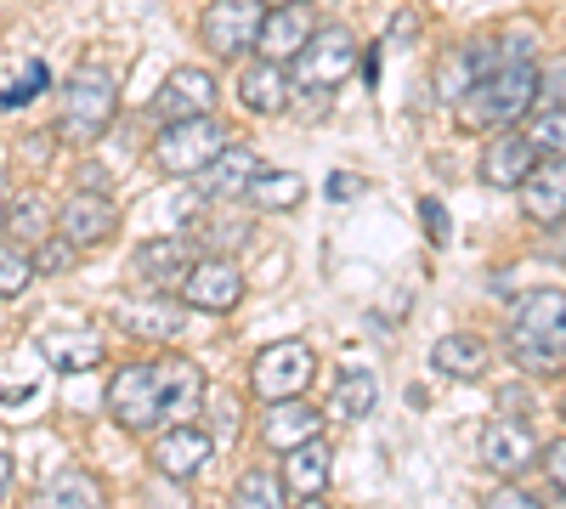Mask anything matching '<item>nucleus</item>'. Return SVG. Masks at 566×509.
<instances>
[{
  "label": "nucleus",
  "instance_id": "f257e3e1",
  "mask_svg": "<svg viewBox=\"0 0 566 509\" xmlns=\"http://www.w3.org/2000/svg\"><path fill=\"white\" fill-rule=\"evenodd\" d=\"M538 63L533 57H510L493 74L459 97V130H510L515 119H527L538 108Z\"/></svg>",
  "mask_w": 566,
  "mask_h": 509
},
{
  "label": "nucleus",
  "instance_id": "f03ea898",
  "mask_svg": "<svg viewBox=\"0 0 566 509\" xmlns=\"http://www.w3.org/2000/svg\"><path fill=\"white\" fill-rule=\"evenodd\" d=\"M504 346L527 374H560L566 368V289H533L515 306Z\"/></svg>",
  "mask_w": 566,
  "mask_h": 509
},
{
  "label": "nucleus",
  "instance_id": "7ed1b4c3",
  "mask_svg": "<svg viewBox=\"0 0 566 509\" xmlns=\"http://www.w3.org/2000/svg\"><path fill=\"white\" fill-rule=\"evenodd\" d=\"M114 114H119V79H114V68L85 63V68H74L69 85H63L57 136H63V142H74V148H91V142H97V136L114 125Z\"/></svg>",
  "mask_w": 566,
  "mask_h": 509
},
{
  "label": "nucleus",
  "instance_id": "20e7f679",
  "mask_svg": "<svg viewBox=\"0 0 566 509\" xmlns=\"http://www.w3.org/2000/svg\"><path fill=\"white\" fill-rule=\"evenodd\" d=\"M227 142L232 136H227V125L216 114L165 119V130L154 136V165H159V176H199Z\"/></svg>",
  "mask_w": 566,
  "mask_h": 509
},
{
  "label": "nucleus",
  "instance_id": "39448f33",
  "mask_svg": "<svg viewBox=\"0 0 566 509\" xmlns=\"http://www.w3.org/2000/svg\"><path fill=\"white\" fill-rule=\"evenodd\" d=\"M357 63H363L357 34H352L346 23H328V29H317L301 52L290 57V79H295L301 91H335Z\"/></svg>",
  "mask_w": 566,
  "mask_h": 509
},
{
  "label": "nucleus",
  "instance_id": "423d86ee",
  "mask_svg": "<svg viewBox=\"0 0 566 509\" xmlns=\"http://www.w3.org/2000/svg\"><path fill=\"white\" fill-rule=\"evenodd\" d=\"M317 380V351L306 340H277L255 357L250 368V391L261 402H290V396H306Z\"/></svg>",
  "mask_w": 566,
  "mask_h": 509
},
{
  "label": "nucleus",
  "instance_id": "0eeeda50",
  "mask_svg": "<svg viewBox=\"0 0 566 509\" xmlns=\"http://www.w3.org/2000/svg\"><path fill=\"white\" fill-rule=\"evenodd\" d=\"M261 18H266V0H210L205 18H199L205 52L221 57V63L250 57L255 40H261Z\"/></svg>",
  "mask_w": 566,
  "mask_h": 509
},
{
  "label": "nucleus",
  "instance_id": "6e6552de",
  "mask_svg": "<svg viewBox=\"0 0 566 509\" xmlns=\"http://www.w3.org/2000/svg\"><path fill=\"white\" fill-rule=\"evenodd\" d=\"M108 413H114V425H125V431H154V425H165L154 362H130V368H119V374L108 380Z\"/></svg>",
  "mask_w": 566,
  "mask_h": 509
},
{
  "label": "nucleus",
  "instance_id": "1a4fd4ad",
  "mask_svg": "<svg viewBox=\"0 0 566 509\" xmlns=\"http://www.w3.org/2000/svg\"><path fill=\"white\" fill-rule=\"evenodd\" d=\"M239 300H244V272L232 266L227 255H205V261L187 266V277H181V306L221 317V311H232Z\"/></svg>",
  "mask_w": 566,
  "mask_h": 509
},
{
  "label": "nucleus",
  "instance_id": "9d476101",
  "mask_svg": "<svg viewBox=\"0 0 566 509\" xmlns=\"http://www.w3.org/2000/svg\"><path fill=\"white\" fill-rule=\"evenodd\" d=\"M154 374H159V413H165V425H187L205 407V396H210L205 368L193 357H159Z\"/></svg>",
  "mask_w": 566,
  "mask_h": 509
},
{
  "label": "nucleus",
  "instance_id": "9b49d317",
  "mask_svg": "<svg viewBox=\"0 0 566 509\" xmlns=\"http://www.w3.org/2000/svg\"><path fill=\"white\" fill-rule=\"evenodd\" d=\"M216 103H221L216 74L187 63V68L165 74L159 97H154V114H159V119H199V114H216Z\"/></svg>",
  "mask_w": 566,
  "mask_h": 509
},
{
  "label": "nucleus",
  "instance_id": "f8f14e48",
  "mask_svg": "<svg viewBox=\"0 0 566 509\" xmlns=\"http://www.w3.org/2000/svg\"><path fill=\"white\" fill-rule=\"evenodd\" d=\"M57 233H63V244H74V250H97V244H108L114 233H119V210H114V199L108 193H74L69 204H63V215H57Z\"/></svg>",
  "mask_w": 566,
  "mask_h": 509
},
{
  "label": "nucleus",
  "instance_id": "ddd939ff",
  "mask_svg": "<svg viewBox=\"0 0 566 509\" xmlns=\"http://www.w3.org/2000/svg\"><path fill=\"white\" fill-rule=\"evenodd\" d=\"M210 458H216V436L199 431V425H170V431L154 442V470L170 476V481H193V476H205Z\"/></svg>",
  "mask_w": 566,
  "mask_h": 509
},
{
  "label": "nucleus",
  "instance_id": "4468645a",
  "mask_svg": "<svg viewBox=\"0 0 566 509\" xmlns=\"http://www.w3.org/2000/svg\"><path fill=\"white\" fill-rule=\"evenodd\" d=\"M317 34V12H312V0H290V7H266L261 18V40H255V52L272 57V63H290L301 45Z\"/></svg>",
  "mask_w": 566,
  "mask_h": 509
},
{
  "label": "nucleus",
  "instance_id": "2eb2a0df",
  "mask_svg": "<svg viewBox=\"0 0 566 509\" xmlns=\"http://www.w3.org/2000/svg\"><path fill=\"white\" fill-rule=\"evenodd\" d=\"M533 165H538V148H533L527 130H493L476 176L488 181V188H522V181L533 176Z\"/></svg>",
  "mask_w": 566,
  "mask_h": 509
},
{
  "label": "nucleus",
  "instance_id": "dca6fc26",
  "mask_svg": "<svg viewBox=\"0 0 566 509\" xmlns=\"http://www.w3.org/2000/svg\"><path fill=\"white\" fill-rule=\"evenodd\" d=\"M261 170V159H255V148H244V142H227L193 181H199V199H210V204H227V199H244V188H250V176Z\"/></svg>",
  "mask_w": 566,
  "mask_h": 509
},
{
  "label": "nucleus",
  "instance_id": "f3484780",
  "mask_svg": "<svg viewBox=\"0 0 566 509\" xmlns=\"http://www.w3.org/2000/svg\"><path fill=\"white\" fill-rule=\"evenodd\" d=\"M538 453H544V447H538V436H533L522 420H493V425L482 431V465L499 470V476H522Z\"/></svg>",
  "mask_w": 566,
  "mask_h": 509
},
{
  "label": "nucleus",
  "instance_id": "a211bd4d",
  "mask_svg": "<svg viewBox=\"0 0 566 509\" xmlns=\"http://www.w3.org/2000/svg\"><path fill=\"white\" fill-rule=\"evenodd\" d=\"M239 103H244L250 114H261V119L283 114V108H290V68L272 63V57L244 63V68H239Z\"/></svg>",
  "mask_w": 566,
  "mask_h": 509
},
{
  "label": "nucleus",
  "instance_id": "6ab92c4d",
  "mask_svg": "<svg viewBox=\"0 0 566 509\" xmlns=\"http://www.w3.org/2000/svg\"><path fill=\"white\" fill-rule=\"evenodd\" d=\"M323 425V407H312L306 396H290V402H266V420H261V436L272 453H290L301 442H312Z\"/></svg>",
  "mask_w": 566,
  "mask_h": 509
},
{
  "label": "nucleus",
  "instance_id": "aec40b11",
  "mask_svg": "<svg viewBox=\"0 0 566 509\" xmlns=\"http://www.w3.org/2000/svg\"><path fill=\"white\" fill-rule=\"evenodd\" d=\"M522 210H527L538 226L566 221V159H544V165H533V176L522 181Z\"/></svg>",
  "mask_w": 566,
  "mask_h": 509
},
{
  "label": "nucleus",
  "instance_id": "412c9836",
  "mask_svg": "<svg viewBox=\"0 0 566 509\" xmlns=\"http://www.w3.org/2000/svg\"><path fill=\"white\" fill-rule=\"evenodd\" d=\"M187 266H193V244L187 238H148L136 250V277L154 289H181Z\"/></svg>",
  "mask_w": 566,
  "mask_h": 509
},
{
  "label": "nucleus",
  "instance_id": "4be33fe9",
  "mask_svg": "<svg viewBox=\"0 0 566 509\" xmlns=\"http://www.w3.org/2000/svg\"><path fill=\"white\" fill-rule=\"evenodd\" d=\"M34 346H40V357L52 368H63V374H85V368L103 362V340L91 329H40Z\"/></svg>",
  "mask_w": 566,
  "mask_h": 509
},
{
  "label": "nucleus",
  "instance_id": "5701e85b",
  "mask_svg": "<svg viewBox=\"0 0 566 509\" xmlns=\"http://www.w3.org/2000/svg\"><path fill=\"white\" fill-rule=\"evenodd\" d=\"M114 322L136 340H176L181 335V306L176 300H119Z\"/></svg>",
  "mask_w": 566,
  "mask_h": 509
},
{
  "label": "nucleus",
  "instance_id": "b1692460",
  "mask_svg": "<svg viewBox=\"0 0 566 509\" xmlns=\"http://www.w3.org/2000/svg\"><path fill=\"white\" fill-rule=\"evenodd\" d=\"M488 57H499V45H488V40L448 52V57H442V68H437V97H464V91L476 85L482 74H493V68H499V63H488Z\"/></svg>",
  "mask_w": 566,
  "mask_h": 509
},
{
  "label": "nucleus",
  "instance_id": "393cba45",
  "mask_svg": "<svg viewBox=\"0 0 566 509\" xmlns=\"http://www.w3.org/2000/svg\"><path fill=\"white\" fill-rule=\"evenodd\" d=\"M250 210L261 215H290L301 199H306V176L301 170H255L250 176V188H244Z\"/></svg>",
  "mask_w": 566,
  "mask_h": 509
},
{
  "label": "nucleus",
  "instance_id": "a878e982",
  "mask_svg": "<svg viewBox=\"0 0 566 509\" xmlns=\"http://www.w3.org/2000/svg\"><path fill=\"white\" fill-rule=\"evenodd\" d=\"M488 362H493V351L476 335H442L431 346V368H437L442 380H482Z\"/></svg>",
  "mask_w": 566,
  "mask_h": 509
},
{
  "label": "nucleus",
  "instance_id": "bb28decb",
  "mask_svg": "<svg viewBox=\"0 0 566 509\" xmlns=\"http://www.w3.org/2000/svg\"><path fill=\"white\" fill-rule=\"evenodd\" d=\"M34 509H108V492L91 470H63L52 487H40Z\"/></svg>",
  "mask_w": 566,
  "mask_h": 509
},
{
  "label": "nucleus",
  "instance_id": "cd10ccee",
  "mask_svg": "<svg viewBox=\"0 0 566 509\" xmlns=\"http://www.w3.org/2000/svg\"><path fill=\"white\" fill-rule=\"evenodd\" d=\"M328 465H335V453H328V447L312 436V442L290 447V465H283V487H295L301 498H306V492H323V487H328Z\"/></svg>",
  "mask_w": 566,
  "mask_h": 509
},
{
  "label": "nucleus",
  "instance_id": "c85d7f7f",
  "mask_svg": "<svg viewBox=\"0 0 566 509\" xmlns=\"http://www.w3.org/2000/svg\"><path fill=\"white\" fill-rule=\"evenodd\" d=\"M52 204H45V193H18L12 204H7V233L18 238V244H40L45 233H52Z\"/></svg>",
  "mask_w": 566,
  "mask_h": 509
},
{
  "label": "nucleus",
  "instance_id": "c756f323",
  "mask_svg": "<svg viewBox=\"0 0 566 509\" xmlns=\"http://www.w3.org/2000/svg\"><path fill=\"white\" fill-rule=\"evenodd\" d=\"M374 402H380V385H374V374H368V368H363V374L352 368V374H340V385H335V396H328L323 413H328V420H363Z\"/></svg>",
  "mask_w": 566,
  "mask_h": 509
},
{
  "label": "nucleus",
  "instance_id": "7c9ffc66",
  "mask_svg": "<svg viewBox=\"0 0 566 509\" xmlns=\"http://www.w3.org/2000/svg\"><path fill=\"white\" fill-rule=\"evenodd\" d=\"M232 509H290V487L277 470H244L232 487Z\"/></svg>",
  "mask_w": 566,
  "mask_h": 509
},
{
  "label": "nucleus",
  "instance_id": "2f4dec72",
  "mask_svg": "<svg viewBox=\"0 0 566 509\" xmlns=\"http://www.w3.org/2000/svg\"><path fill=\"white\" fill-rule=\"evenodd\" d=\"M34 284V255L18 244H0V300H18Z\"/></svg>",
  "mask_w": 566,
  "mask_h": 509
},
{
  "label": "nucleus",
  "instance_id": "473e14b6",
  "mask_svg": "<svg viewBox=\"0 0 566 509\" xmlns=\"http://www.w3.org/2000/svg\"><path fill=\"white\" fill-rule=\"evenodd\" d=\"M527 136H533V148L566 159V108H533L527 114Z\"/></svg>",
  "mask_w": 566,
  "mask_h": 509
},
{
  "label": "nucleus",
  "instance_id": "72a5a7b5",
  "mask_svg": "<svg viewBox=\"0 0 566 509\" xmlns=\"http://www.w3.org/2000/svg\"><path fill=\"white\" fill-rule=\"evenodd\" d=\"M45 79H52V74H45V63H23L12 85H0V108H23L29 97H40V91H45Z\"/></svg>",
  "mask_w": 566,
  "mask_h": 509
},
{
  "label": "nucleus",
  "instance_id": "f704fd0d",
  "mask_svg": "<svg viewBox=\"0 0 566 509\" xmlns=\"http://www.w3.org/2000/svg\"><path fill=\"white\" fill-rule=\"evenodd\" d=\"M74 244H63V238H40V250H34V272H45V277H57V272H69L74 266Z\"/></svg>",
  "mask_w": 566,
  "mask_h": 509
},
{
  "label": "nucleus",
  "instance_id": "c9c22d12",
  "mask_svg": "<svg viewBox=\"0 0 566 509\" xmlns=\"http://www.w3.org/2000/svg\"><path fill=\"white\" fill-rule=\"evenodd\" d=\"M323 193H328V199H335V204H346L352 193H363V176H352V170H335V176H328V181H323Z\"/></svg>",
  "mask_w": 566,
  "mask_h": 509
},
{
  "label": "nucleus",
  "instance_id": "e433bc0d",
  "mask_svg": "<svg viewBox=\"0 0 566 509\" xmlns=\"http://www.w3.org/2000/svg\"><path fill=\"white\" fill-rule=\"evenodd\" d=\"M544 476L566 492V442H549V447H544Z\"/></svg>",
  "mask_w": 566,
  "mask_h": 509
},
{
  "label": "nucleus",
  "instance_id": "4c0bfd02",
  "mask_svg": "<svg viewBox=\"0 0 566 509\" xmlns=\"http://www.w3.org/2000/svg\"><path fill=\"white\" fill-rule=\"evenodd\" d=\"M482 509H544V503H538V498H527V492H515V487H499Z\"/></svg>",
  "mask_w": 566,
  "mask_h": 509
},
{
  "label": "nucleus",
  "instance_id": "58836bf2",
  "mask_svg": "<svg viewBox=\"0 0 566 509\" xmlns=\"http://www.w3.org/2000/svg\"><path fill=\"white\" fill-rule=\"evenodd\" d=\"M419 215H424V226H431V238L442 244V238H448V215H442V204H437V199H424Z\"/></svg>",
  "mask_w": 566,
  "mask_h": 509
},
{
  "label": "nucleus",
  "instance_id": "ea45409f",
  "mask_svg": "<svg viewBox=\"0 0 566 509\" xmlns=\"http://www.w3.org/2000/svg\"><path fill=\"white\" fill-rule=\"evenodd\" d=\"M391 34H397V40H413V34H419V18H413V7H408V12H397Z\"/></svg>",
  "mask_w": 566,
  "mask_h": 509
},
{
  "label": "nucleus",
  "instance_id": "a19ab883",
  "mask_svg": "<svg viewBox=\"0 0 566 509\" xmlns=\"http://www.w3.org/2000/svg\"><path fill=\"white\" fill-rule=\"evenodd\" d=\"M7 487H12V458H7V447H0V498H7Z\"/></svg>",
  "mask_w": 566,
  "mask_h": 509
},
{
  "label": "nucleus",
  "instance_id": "79ce46f5",
  "mask_svg": "<svg viewBox=\"0 0 566 509\" xmlns=\"http://www.w3.org/2000/svg\"><path fill=\"white\" fill-rule=\"evenodd\" d=\"M549 244H555V250L566 255V221H555V226H549Z\"/></svg>",
  "mask_w": 566,
  "mask_h": 509
},
{
  "label": "nucleus",
  "instance_id": "37998d69",
  "mask_svg": "<svg viewBox=\"0 0 566 509\" xmlns=\"http://www.w3.org/2000/svg\"><path fill=\"white\" fill-rule=\"evenodd\" d=\"M295 509H328V503H323V492H306V498H301Z\"/></svg>",
  "mask_w": 566,
  "mask_h": 509
},
{
  "label": "nucleus",
  "instance_id": "c03bdc74",
  "mask_svg": "<svg viewBox=\"0 0 566 509\" xmlns=\"http://www.w3.org/2000/svg\"><path fill=\"white\" fill-rule=\"evenodd\" d=\"M0 226H7V193H0Z\"/></svg>",
  "mask_w": 566,
  "mask_h": 509
},
{
  "label": "nucleus",
  "instance_id": "a18cd8bd",
  "mask_svg": "<svg viewBox=\"0 0 566 509\" xmlns=\"http://www.w3.org/2000/svg\"><path fill=\"white\" fill-rule=\"evenodd\" d=\"M266 7H290V0H266Z\"/></svg>",
  "mask_w": 566,
  "mask_h": 509
},
{
  "label": "nucleus",
  "instance_id": "49530a36",
  "mask_svg": "<svg viewBox=\"0 0 566 509\" xmlns=\"http://www.w3.org/2000/svg\"><path fill=\"white\" fill-rule=\"evenodd\" d=\"M560 413H566V407H560Z\"/></svg>",
  "mask_w": 566,
  "mask_h": 509
}]
</instances>
